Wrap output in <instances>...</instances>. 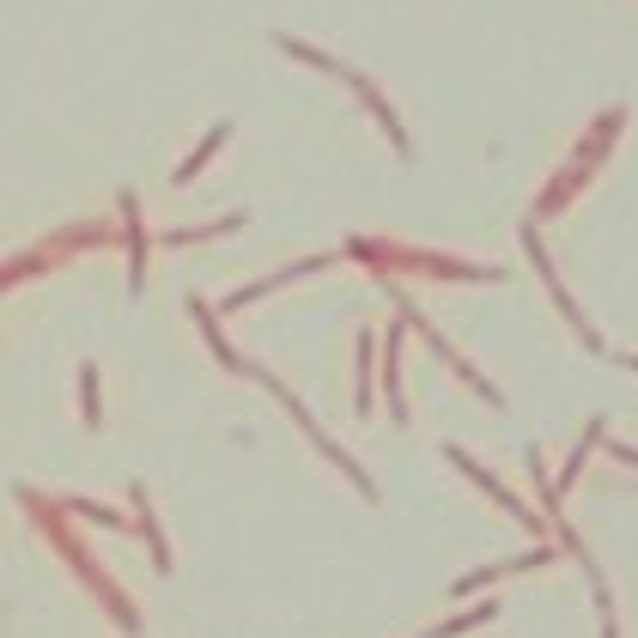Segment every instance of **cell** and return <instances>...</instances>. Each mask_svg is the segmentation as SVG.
<instances>
[{
	"mask_svg": "<svg viewBox=\"0 0 638 638\" xmlns=\"http://www.w3.org/2000/svg\"><path fill=\"white\" fill-rule=\"evenodd\" d=\"M450 462H456V468H462V474H468V481H481V487H487V493H493V499H499V505H505V511H511V517H523V505H517V499H511V493H505V487H499V481H493V474H487V468H481V462H468V456H462V450H456V444H450Z\"/></svg>",
	"mask_w": 638,
	"mask_h": 638,
	"instance_id": "obj_1",
	"label": "cell"
},
{
	"mask_svg": "<svg viewBox=\"0 0 638 638\" xmlns=\"http://www.w3.org/2000/svg\"><path fill=\"white\" fill-rule=\"evenodd\" d=\"M219 140H225V128H213V134H207V140H201V146H195V158H189V165H183V171H177V183H189V177H195V171H201V165H207V158H213V152H219Z\"/></svg>",
	"mask_w": 638,
	"mask_h": 638,
	"instance_id": "obj_2",
	"label": "cell"
},
{
	"mask_svg": "<svg viewBox=\"0 0 638 638\" xmlns=\"http://www.w3.org/2000/svg\"><path fill=\"white\" fill-rule=\"evenodd\" d=\"M371 402V335H359V408Z\"/></svg>",
	"mask_w": 638,
	"mask_h": 638,
	"instance_id": "obj_3",
	"label": "cell"
},
{
	"mask_svg": "<svg viewBox=\"0 0 638 638\" xmlns=\"http://www.w3.org/2000/svg\"><path fill=\"white\" fill-rule=\"evenodd\" d=\"M86 420L98 426V377H92V371H86Z\"/></svg>",
	"mask_w": 638,
	"mask_h": 638,
	"instance_id": "obj_4",
	"label": "cell"
}]
</instances>
